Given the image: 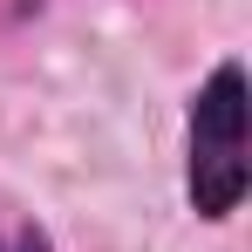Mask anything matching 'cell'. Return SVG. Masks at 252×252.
I'll return each instance as SVG.
<instances>
[{
  "mask_svg": "<svg viewBox=\"0 0 252 252\" xmlns=\"http://www.w3.org/2000/svg\"><path fill=\"white\" fill-rule=\"evenodd\" d=\"M246 123H252V82H246V62L225 55L191 89V109H184V198L205 225H225L246 205V184H252Z\"/></svg>",
  "mask_w": 252,
  "mask_h": 252,
  "instance_id": "6da1fadb",
  "label": "cell"
}]
</instances>
